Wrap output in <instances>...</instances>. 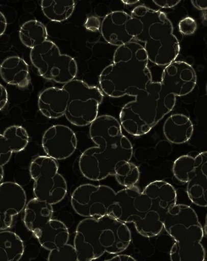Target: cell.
Wrapping results in <instances>:
<instances>
[{
	"mask_svg": "<svg viewBox=\"0 0 207 261\" xmlns=\"http://www.w3.org/2000/svg\"><path fill=\"white\" fill-rule=\"evenodd\" d=\"M164 135L171 143L180 145L188 142L193 133V125L190 119L185 115H171L163 126Z\"/></svg>",
	"mask_w": 207,
	"mask_h": 261,
	"instance_id": "ffe728a7",
	"label": "cell"
},
{
	"mask_svg": "<svg viewBox=\"0 0 207 261\" xmlns=\"http://www.w3.org/2000/svg\"><path fill=\"white\" fill-rule=\"evenodd\" d=\"M179 31L184 36H191L197 29V23L192 17H187L179 22Z\"/></svg>",
	"mask_w": 207,
	"mask_h": 261,
	"instance_id": "f1b7e54d",
	"label": "cell"
},
{
	"mask_svg": "<svg viewBox=\"0 0 207 261\" xmlns=\"http://www.w3.org/2000/svg\"><path fill=\"white\" fill-rule=\"evenodd\" d=\"M89 134L97 146L85 150L79 160L80 172L88 180L99 181L114 176L121 162H130L133 146L114 117L97 116L90 124Z\"/></svg>",
	"mask_w": 207,
	"mask_h": 261,
	"instance_id": "7a4b0ae2",
	"label": "cell"
},
{
	"mask_svg": "<svg viewBox=\"0 0 207 261\" xmlns=\"http://www.w3.org/2000/svg\"><path fill=\"white\" fill-rule=\"evenodd\" d=\"M53 214L52 204L34 198L29 200L25 206L23 221L28 230L32 232L42 223L50 221Z\"/></svg>",
	"mask_w": 207,
	"mask_h": 261,
	"instance_id": "44dd1931",
	"label": "cell"
},
{
	"mask_svg": "<svg viewBox=\"0 0 207 261\" xmlns=\"http://www.w3.org/2000/svg\"><path fill=\"white\" fill-rule=\"evenodd\" d=\"M7 27V19H6V17L3 14V13L0 12V36L5 32Z\"/></svg>",
	"mask_w": 207,
	"mask_h": 261,
	"instance_id": "e575fe53",
	"label": "cell"
},
{
	"mask_svg": "<svg viewBox=\"0 0 207 261\" xmlns=\"http://www.w3.org/2000/svg\"><path fill=\"white\" fill-rule=\"evenodd\" d=\"M164 229L175 241L170 251L171 260H205L206 253L201 244L204 231L193 208L177 203L172 206L166 215Z\"/></svg>",
	"mask_w": 207,
	"mask_h": 261,
	"instance_id": "52a82bcc",
	"label": "cell"
},
{
	"mask_svg": "<svg viewBox=\"0 0 207 261\" xmlns=\"http://www.w3.org/2000/svg\"><path fill=\"white\" fill-rule=\"evenodd\" d=\"M101 24V21L99 20L98 17L91 16L87 19L85 27L88 31H91V32H96L100 29Z\"/></svg>",
	"mask_w": 207,
	"mask_h": 261,
	"instance_id": "4dcf8cb0",
	"label": "cell"
},
{
	"mask_svg": "<svg viewBox=\"0 0 207 261\" xmlns=\"http://www.w3.org/2000/svg\"><path fill=\"white\" fill-rule=\"evenodd\" d=\"M105 261H136L132 256L125 254H116V256L110 258L105 259Z\"/></svg>",
	"mask_w": 207,
	"mask_h": 261,
	"instance_id": "d6a6232c",
	"label": "cell"
},
{
	"mask_svg": "<svg viewBox=\"0 0 207 261\" xmlns=\"http://www.w3.org/2000/svg\"><path fill=\"white\" fill-rule=\"evenodd\" d=\"M115 177L119 184L125 188H132L139 181L140 169L130 162H121L115 171Z\"/></svg>",
	"mask_w": 207,
	"mask_h": 261,
	"instance_id": "484cf974",
	"label": "cell"
},
{
	"mask_svg": "<svg viewBox=\"0 0 207 261\" xmlns=\"http://www.w3.org/2000/svg\"><path fill=\"white\" fill-rule=\"evenodd\" d=\"M31 63L39 74L48 81L66 84L77 74V64L71 56L61 54L58 46L46 40L31 50Z\"/></svg>",
	"mask_w": 207,
	"mask_h": 261,
	"instance_id": "9c48e42d",
	"label": "cell"
},
{
	"mask_svg": "<svg viewBox=\"0 0 207 261\" xmlns=\"http://www.w3.org/2000/svg\"><path fill=\"white\" fill-rule=\"evenodd\" d=\"M148 60L144 46L133 42L119 46L113 62L104 69L99 77L101 90L109 97L136 96L152 83Z\"/></svg>",
	"mask_w": 207,
	"mask_h": 261,
	"instance_id": "3957f363",
	"label": "cell"
},
{
	"mask_svg": "<svg viewBox=\"0 0 207 261\" xmlns=\"http://www.w3.org/2000/svg\"><path fill=\"white\" fill-rule=\"evenodd\" d=\"M32 233L38 239L41 246L48 251L59 248L69 240L68 228L59 220L50 219L43 223Z\"/></svg>",
	"mask_w": 207,
	"mask_h": 261,
	"instance_id": "e0dca14e",
	"label": "cell"
},
{
	"mask_svg": "<svg viewBox=\"0 0 207 261\" xmlns=\"http://www.w3.org/2000/svg\"><path fill=\"white\" fill-rule=\"evenodd\" d=\"M24 252V243L17 233L0 231V261H18Z\"/></svg>",
	"mask_w": 207,
	"mask_h": 261,
	"instance_id": "7402d4cb",
	"label": "cell"
},
{
	"mask_svg": "<svg viewBox=\"0 0 207 261\" xmlns=\"http://www.w3.org/2000/svg\"><path fill=\"white\" fill-rule=\"evenodd\" d=\"M41 7L43 13L48 19L61 22L73 14L75 2L73 0H42Z\"/></svg>",
	"mask_w": 207,
	"mask_h": 261,
	"instance_id": "603a6c76",
	"label": "cell"
},
{
	"mask_svg": "<svg viewBox=\"0 0 207 261\" xmlns=\"http://www.w3.org/2000/svg\"><path fill=\"white\" fill-rule=\"evenodd\" d=\"M67 91L68 102L65 116L73 125H90L97 118L99 105L102 102L104 95L97 87L87 85L80 80L64 84L62 87Z\"/></svg>",
	"mask_w": 207,
	"mask_h": 261,
	"instance_id": "ba28073f",
	"label": "cell"
},
{
	"mask_svg": "<svg viewBox=\"0 0 207 261\" xmlns=\"http://www.w3.org/2000/svg\"><path fill=\"white\" fill-rule=\"evenodd\" d=\"M48 33L44 25L38 20L27 21L19 30V38L25 46L33 49L47 40Z\"/></svg>",
	"mask_w": 207,
	"mask_h": 261,
	"instance_id": "cb8c5ba5",
	"label": "cell"
},
{
	"mask_svg": "<svg viewBox=\"0 0 207 261\" xmlns=\"http://www.w3.org/2000/svg\"><path fill=\"white\" fill-rule=\"evenodd\" d=\"M12 154V151L10 149L5 137L0 134V165L3 167L7 165Z\"/></svg>",
	"mask_w": 207,
	"mask_h": 261,
	"instance_id": "f546056e",
	"label": "cell"
},
{
	"mask_svg": "<svg viewBox=\"0 0 207 261\" xmlns=\"http://www.w3.org/2000/svg\"><path fill=\"white\" fill-rule=\"evenodd\" d=\"M128 29L134 39L144 43L148 61L156 65L167 67L178 56L179 41L165 13L138 6L133 10Z\"/></svg>",
	"mask_w": 207,
	"mask_h": 261,
	"instance_id": "277c9868",
	"label": "cell"
},
{
	"mask_svg": "<svg viewBox=\"0 0 207 261\" xmlns=\"http://www.w3.org/2000/svg\"><path fill=\"white\" fill-rule=\"evenodd\" d=\"M153 3L163 9H171L180 3V0H153Z\"/></svg>",
	"mask_w": 207,
	"mask_h": 261,
	"instance_id": "1f68e13d",
	"label": "cell"
},
{
	"mask_svg": "<svg viewBox=\"0 0 207 261\" xmlns=\"http://www.w3.org/2000/svg\"><path fill=\"white\" fill-rule=\"evenodd\" d=\"M0 74L6 83L20 89L27 88L30 84L29 65L18 56H11L4 60L0 66Z\"/></svg>",
	"mask_w": 207,
	"mask_h": 261,
	"instance_id": "d6986e66",
	"label": "cell"
},
{
	"mask_svg": "<svg viewBox=\"0 0 207 261\" xmlns=\"http://www.w3.org/2000/svg\"><path fill=\"white\" fill-rule=\"evenodd\" d=\"M68 102L67 91L63 88L50 87L40 93L38 107L43 116L57 119L64 116Z\"/></svg>",
	"mask_w": 207,
	"mask_h": 261,
	"instance_id": "ac0fdd59",
	"label": "cell"
},
{
	"mask_svg": "<svg viewBox=\"0 0 207 261\" xmlns=\"http://www.w3.org/2000/svg\"><path fill=\"white\" fill-rule=\"evenodd\" d=\"M12 153H19L27 147L29 136L26 129L21 126L8 127L3 134Z\"/></svg>",
	"mask_w": 207,
	"mask_h": 261,
	"instance_id": "d4e9b609",
	"label": "cell"
},
{
	"mask_svg": "<svg viewBox=\"0 0 207 261\" xmlns=\"http://www.w3.org/2000/svg\"><path fill=\"white\" fill-rule=\"evenodd\" d=\"M122 3L126 5H134L139 3L140 1L139 0H122Z\"/></svg>",
	"mask_w": 207,
	"mask_h": 261,
	"instance_id": "d590c367",
	"label": "cell"
},
{
	"mask_svg": "<svg viewBox=\"0 0 207 261\" xmlns=\"http://www.w3.org/2000/svg\"><path fill=\"white\" fill-rule=\"evenodd\" d=\"M197 83L196 73L187 62L174 61L162 74L161 89L166 94L185 96L192 92Z\"/></svg>",
	"mask_w": 207,
	"mask_h": 261,
	"instance_id": "7c38bea8",
	"label": "cell"
},
{
	"mask_svg": "<svg viewBox=\"0 0 207 261\" xmlns=\"http://www.w3.org/2000/svg\"><path fill=\"white\" fill-rule=\"evenodd\" d=\"M198 153L193 155H185L178 158L173 165V173L175 178L178 182L187 183L189 173L194 168L196 164Z\"/></svg>",
	"mask_w": 207,
	"mask_h": 261,
	"instance_id": "4316f807",
	"label": "cell"
},
{
	"mask_svg": "<svg viewBox=\"0 0 207 261\" xmlns=\"http://www.w3.org/2000/svg\"><path fill=\"white\" fill-rule=\"evenodd\" d=\"M116 197V192L110 187L84 184L74 190L71 202L78 215L99 218L112 215L117 206Z\"/></svg>",
	"mask_w": 207,
	"mask_h": 261,
	"instance_id": "8fae6325",
	"label": "cell"
},
{
	"mask_svg": "<svg viewBox=\"0 0 207 261\" xmlns=\"http://www.w3.org/2000/svg\"><path fill=\"white\" fill-rule=\"evenodd\" d=\"M3 178H4L3 166H2V165H0V182H1L2 180H3Z\"/></svg>",
	"mask_w": 207,
	"mask_h": 261,
	"instance_id": "8d00e7d4",
	"label": "cell"
},
{
	"mask_svg": "<svg viewBox=\"0 0 207 261\" xmlns=\"http://www.w3.org/2000/svg\"><path fill=\"white\" fill-rule=\"evenodd\" d=\"M27 203L24 189L13 182L0 183V230H7L13 218L24 210Z\"/></svg>",
	"mask_w": 207,
	"mask_h": 261,
	"instance_id": "5bb4252c",
	"label": "cell"
},
{
	"mask_svg": "<svg viewBox=\"0 0 207 261\" xmlns=\"http://www.w3.org/2000/svg\"><path fill=\"white\" fill-rule=\"evenodd\" d=\"M187 192L195 205L207 206V152L198 153L196 164L187 176Z\"/></svg>",
	"mask_w": 207,
	"mask_h": 261,
	"instance_id": "2e32d148",
	"label": "cell"
},
{
	"mask_svg": "<svg viewBox=\"0 0 207 261\" xmlns=\"http://www.w3.org/2000/svg\"><path fill=\"white\" fill-rule=\"evenodd\" d=\"M131 15L124 11L109 13L101 21V36L111 45L120 46L133 42L134 38L128 29Z\"/></svg>",
	"mask_w": 207,
	"mask_h": 261,
	"instance_id": "9a60e30c",
	"label": "cell"
},
{
	"mask_svg": "<svg viewBox=\"0 0 207 261\" xmlns=\"http://www.w3.org/2000/svg\"><path fill=\"white\" fill-rule=\"evenodd\" d=\"M136 99L124 105L120 114V124L130 135L148 133L174 108L176 97L161 89L160 82H152L137 93Z\"/></svg>",
	"mask_w": 207,
	"mask_h": 261,
	"instance_id": "8992f818",
	"label": "cell"
},
{
	"mask_svg": "<svg viewBox=\"0 0 207 261\" xmlns=\"http://www.w3.org/2000/svg\"><path fill=\"white\" fill-rule=\"evenodd\" d=\"M116 209L112 216L124 223H134L142 237H157L164 229L169 210L177 203V192L164 180L149 183L143 192L136 187L116 193Z\"/></svg>",
	"mask_w": 207,
	"mask_h": 261,
	"instance_id": "6da1fadb",
	"label": "cell"
},
{
	"mask_svg": "<svg viewBox=\"0 0 207 261\" xmlns=\"http://www.w3.org/2000/svg\"><path fill=\"white\" fill-rule=\"evenodd\" d=\"M191 3L195 9L200 10V11H206L207 1L206 0H192Z\"/></svg>",
	"mask_w": 207,
	"mask_h": 261,
	"instance_id": "836d02e7",
	"label": "cell"
},
{
	"mask_svg": "<svg viewBox=\"0 0 207 261\" xmlns=\"http://www.w3.org/2000/svg\"><path fill=\"white\" fill-rule=\"evenodd\" d=\"M42 145L47 156L62 161L73 154L77 149V140L71 128L57 124L45 132Z\"/></svg>",
	"mask_w": 207,
	"mask_h": 261,
	"instance_id": "4fadbf2b",
	"label": "cell"
},
{
	"mask_svg": "<svg viewBox=\"0 0 207 261\" xmlns=\"http://www.w3.org/2000/svg\"><path fill=\"white\" fill-rule=\"evenodd\" d=\"M48 261H77V254L73 245L66 244L49 251Z\"/></svg>",
	"mask_w": 207,
	"mask_h": 261,
	"instance_id": "83f0119b",
	"label": "cell"
},
{
	"mask_svg": "<svg viewBox=\"0 0 207 261\" xmlns=\"http://www.w3.org/2000/svg\"><path fill=\"white\" fill-rule=\"evenodd\" d=\"M131 242L132 233L126 224L107 215L80 221L76 228L73 246L77 261H92L105 253L120 254Z\"/></svg>",
	"mask_w": 207,
	"mask_h": 261,
	"instance_id": "5b68a950",
	"label": "cell"
},
{
	"mask_svg": "<svg viewBox=\"0 0 207 261\" xmlns=\"http://www.w3.org/2000/svg\"><path fill=\"white\" fill-rule=\"evenodd\" d=\"M29 171L34 180L33 194L37 199L54 205L65 198L67 183L58 173L56 160L47 155L37 157L31 162Z\"/></svg>",
	"mask_w": 207,
	"mask_h": 261,
	"instance_id": "30bf717a",
	"label": "cell"
}]
</instances>
